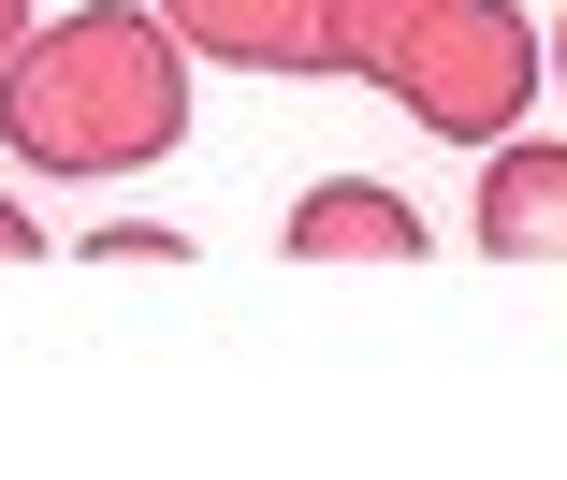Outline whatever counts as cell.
<instances>
[{
	"instance_id": "obj_1",
	"label": "cell",
	"mask_w": 567,
	"mask_h": 480,
	"mask_svg": "<svg viewBox=\"0 0 567 480\" xmlns=\"http://www.w3.org/2000/svg\"><path fill=\"white\" fill-rule=\"evenodd\" d=\"M0 146L59 190H102V175H146L189 146V44L132 0H87V16H44L0 59Z\"/></svg>"
},
{
	"instance_id": "obj_2",
	"label": "cell",
	"mask_w": 567,
	"mask_h": 480,
	"mask_svg": "<svg viewBox=\"0 0 567 480\" xmlns=\"http://www.w3.org/2000/svg\"><path fill=\"white\" fill-rule=\"evenodd\" d=\"M320 73H379L436 146H495L538 102V30L509 0H320Z\"/></svg>"
},
{
	"instance_id": "obj_3",
	"label": "cell",
	"mask_w": 567,
	"mask_h": 480,
	"mask_svg": "<svg viewBox=\"0 0 567 480\" xmlns=\"http://www.w3.org/2000/svg\"><path fill=\"white\" fill-rule=\"evenodd\" d=\"M146 16L218 73H320V0H146Z\"/></svg>"
},
{
	"instance_id": "obj_4",
	"label": "cell",
	"mask_w": 567,
	"mask_h": 480,
	"mask_svg": "<svg viewBox=\"0 0 567 480\" xmlns=\"http://www.w3.org/2000/svg\"><path fill=\"white\" fill-rule=\"evenodd\" d=\"M481 248L495 263H567V146H524V132L481 146Z\"/></svg>"
},
{
	"instance_id": "obj_5",
	"label": "cell",
	"mask_w": 567,
	"mask_h": 480,
	"mask_svg": "<svg viewBox=\"0 0 567 480\" xmlns=\"http://www.w3.org/2000/svg\"><path fill=\"white\" fill-rule=\"evenodd\" d=\"M291 263H422V218L364 175H320L291 190Z\"/></svg>"
},
{
	"instance_id": "obj_6",
	"label": "cell",
	"mask_w": 567,
	"mask_h": 480,
	"mask_svg": "<svg viewBox=\"0 0 567 480\" xmlns=\"http://www.w3.org/2000/svg\"><path fill=\"white\" fill-rule=\"evenodd\" d=\"M87 263H189V233H161V218H102Z\"/></svg>"
},
{
	"instance_id": "obj_7",
	"label": "cell",
	"mask_w": 567,
	"mask_h": 480,
	"mask_svg": "<svg viewBox=\"0 0 567 480\" xmlns=\"http://www.w3.org/2000/svg\"><path fill=\"white\" fill-rule=\"evenodd\" d=\"M30 248H44V233H30V204L0 190V263H30Z\"/></svg>"
},
{
	"instance_id": "obj_8",
	"label": "cell",
	"mask_w": 567,
	"mask_h": 480,
	"mask_svg": "<svg viewBox=\"0 0 567 480\" xmlns=\"http://www.w3.org/2000/svg\"><path fill=\"white\" fill-rule=\"evenodd\" d=\"M16 30H30V0H0V59H16Z\"/></svg>"
},
{
	"instance_id": "obj_9",
	"label": "cell",
	"mask_w": 567,
	"mask_h": 480,
	"mask_svg": "<svg viewBox=\"0 0 567 480\" xmlns=\"http://www.w3.org/2000/svg\"><path fill=\"white\" fill-rule=\"evenodd\" d=\"M553 73H567V30H553Z\"/></svg>"
}]
</instances>
